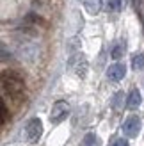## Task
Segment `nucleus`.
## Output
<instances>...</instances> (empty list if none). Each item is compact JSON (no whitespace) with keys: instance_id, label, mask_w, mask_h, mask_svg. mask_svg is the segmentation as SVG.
Returning <instances> with one entry per match:
<instances>
[{"instance_id":"nucleus-12","label":"nucleus","mask_w":144,"mask_h":146,"mask_svg":"<svg viewBox=\"0 0 144 146\" xmlns=\"http://www.w3.org/2000/svg\"><path fill=\"white\" fill-rule=\"evenodd\" d=\"M132 68L135 71H141L144 70V54H135L132 57Z\"/></svg>"},{"instance_id":"nucleus-5","label":"nucleus","mask_w":144,"mask_h":146,"mask_svg":"<svg viewBox=\"0 0 144 146\" xmlns=\"http://www.w3.org/2000/svg\"><path fill=\"white\" fill-rule=\"evenodd\" d=\"M141 127H142V121H141L139 116H128L121 128H123V134L132 139V137H137V135H139Z\"/></svg>"},{"instance_id":"nucleus-11","label":"nucleus","mask_w":144,"mask_h":146,"mask_svg":"<svg viewBox=\"0 0 144 146\" xmlns=\"http://www.w3.org/2000/svg\"><path fill=\"white\" fill-rule=\"evenodd\" d=\"M82 146H102V141H100V137L96 134H85L84 135V139H82Z\"/></svg>"},{"instance_id":"nucleus-15","label":"nucleus","mask_w":144,"mask_h":146,"mask_svg":"<svg viewBox=\"0 0 144 146\" xmlns=\"http://www.w3.org/2000/svg\"><path fill=\"white\" fill-rule=\"evenodd\" d=\"M110 146H128V141L125 139V137H118V139H114L110 143Z\"/></svg>"},{"instance_id":"nucleus-9","label":"nucleus","mask_w":144,"mask_h":146,"mask_svg":"<svg viewBox=\"0 0 144 146\" xmlns=\"http://www.w3.org/2000/svg\"><path fill=\"white\" fill-rule=\"evenodd\" d=\"M125 50H126V45H125V41H121V39L114 41L112 45H110V57H112L114 61H119L121 57H123Z\"/></svg>"},{"instance_id":"nucleus-14","label":"nucleus","mask_w":144,"mask_h":146,"mask_svg":"<svg viewBox=\"0 0 144 146\" xmlns=\"http://www.w3.org/2000/svg\"><path fill=\"white\" fill-rule=\"evenodd\" d=\"M123 98H125V94L123 93H116V94H114V98H112V107L114 109H119L121 107V102H123Z\"/></svg>"},{"instance_id":"nucleus-2","label":"nucleus","mask_w":144,"mask_h":146,"mask_svg":"<svg viewBox=\"0 0 144 146\" xmlns=\"http://www.w3.org/2000/svg\"><path fill=\"white\" fill-rule=\"evenodd\" d=\"M23 135H25V141L27 143H38L43 135V121L39 118H30L25 123V128H23Z\"/></svg>"},{"instance_id":"nucleus-13","label":"nucleus","mask_w":144,"mask_h":146,"mask_svg":"<svg viewBox=\"0 0 144 146\" xmlns=\"http://www.w3.org/2000/svg\"><path fill=\"white\" fill-rule=\"evenodd\" d=\"M123 7V0H107L105 2V9L110 13H118Z\"/></svg>"},{"instance_id":"nucleus-10","label":"nucleus","mask_w":144,"mask_h":146,"mask_svg":"<svg viewBox=\"0 0 144 146\" xmlns=\"http://www.w3.org/2000/svg\"><path fill=\"white\" fill-rule=\"evenodd\" d=\"M82 5L85 7V11L89 14H98L103 7V2L102 0H82Z\"/></svg>"},{"instance_id":"nucleus-4","label":"nucleus","mask_w":144,"mask_h":146,"mask_svg":"<svg viewBox=\"0 0 144 146\" xmlns=\"http://www.w3.org/2000/svg\"><path fill=\"white\" fill-rule=\"evenodd\" d=\"M68 116H69V104L64 102V100H57L52 107V112H50V121H52L54 125H59Z\"/></svg>"},{"instance_id":"nucleus-6","label":"nucleus","mask_w":144,"mask_h":146,"mask_svg":"<svg viewBox=\"0 0 144 146\" xmlns=\"http://www.w3.org/2000/svg\"><path fill=\"white\" fill-rule=\"evenodd\" d=\"M18 52L21 55V59H25V61H34V57L36 54H38V46H36V43L32 41H28L25 38H21L18 39Z\"/></svg>"},{"instance_id":"nucleus-1","label":"nucleus","mask_w":144,"mask_h":146,"mask_svg":"<svg viewBox=\"0 0 144 146\" xmlns=\"http://www.w3.org/2000/svg\"><path fill=\"white\" fill-rule=\"evenodd\" d=\"M2 93L4 98L9 94L13 100H21L25 96V82L23 77L14 70H4L2 71Z\"/></svg>"},{"instance_id":"nucleus-3","label":"nucleus","mask_w":144,"mask_h":146,"mask_svg":"<svg viewBox=\"0 0 144 146\" xmlns=\"http://www.w3.org/2000/svg\"><path fill=\"white\" fill-rule=\"evenodd\" d=\"M68 64H69V68L75 71V75H77V77L84 78L85 75H87V68H89V64H87V59H85V55H84L82 52H75V54H71Z\"/></svg>"},{"instance_id":"nucleus-16","label":"nucleus","mask_w":144,"mask_h":146,"mask_svg":"<svg viewBox=\"0 0 144 146\" xmlns=\"http://www.w3.org/2000/svg\"><path fill=\"white\" fill-rule=\"evenodd\" d=\"M9 57L13 59V54H11V52H9ZM2 61H4V62L7 61V46H5V45H2Z\"/></svg>"},{"instance_id":"nucleus-7","label":"nucleus","mask_w":144,"mask_h":146,"mask_svg":"<svg viewBox=\"0 0 144 146\" xmlns=\"http://www.w3.org/2000/svg\"><path fill=\"white\" fill-rule=\"evenodd\" d=\"M126 75V66L125 62H114L110 64L109 68H107V78L110 80V82H119V80H123Z\"/></svg>"},{"instance_id":"nucleus-8","label":"nucleus","mask_w":144,"mask_h":146,"mask_svg":"<svg viewBox=\"0 0 144 146\" xmlns=\"http://www.w3.org/2000/svg\"><path fill=\"white\" fill-rule=\"evenodd\" d=\"M142 104V94L139 89H132L128 93V98H126V107L128 109H139Z\"/></svg>"}]
</instances>
